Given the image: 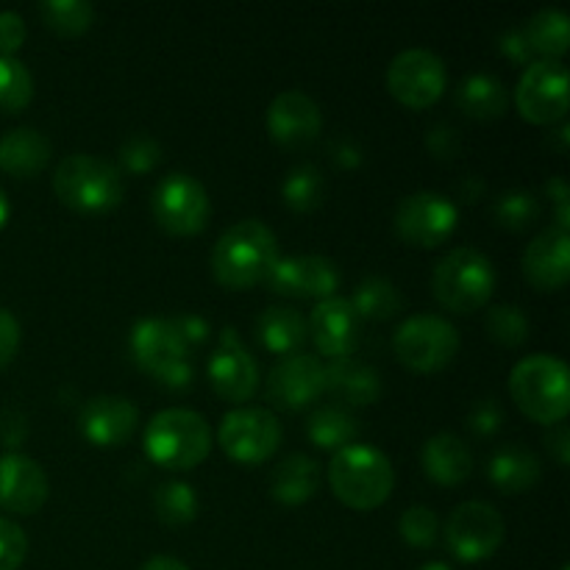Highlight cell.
Returning a JSON list of instances; mask_svg holds the SVG:
<instances>
[{"instance_id": "603a6c76", "label": "cell", "mask_w": 570, "mask_h": 570, "mask_svg": "<svg viewBox=\"0 0 570 570\" xmlns=\"http://www.w3.org/2000/svg\"><path fill=\"white\" fill-rule=\"evenodd\" d=\"M326 393L343 401V406H367L376 404L382 395V376L367 362L343 356V360L326 362Z\"/></svg>"}, {"instance_id": "bcb514c9", "label": "cell", "mask_w": 570, "mask_h": 570, "mask_svg": "<svg viewBox=\"0 0 570 570\" xmlns=\"http://www.w3.org/2000/svg\"><path fill=\"white\" fill-rule=\"evenodd\" d=\"M429 150H432L438 159H451V156L460 150V137H456V131L451 126H434L432 131H429V139H426Z\"/></svg>"}, {"instance_id": "f907efd6", "label": "cell", "mask_w": 570, "mask_h": 570, "mask_svg": "<svg viewBox=\"0 0 570 570\" xmlns=\"http://www.w3.org/2000/svg\"><path fill=\"white\" fill-rule=\"evenodd\" d=\"M334 159H337L340 167H356L360 165V150L348 142V139H337L334 142Z\"/></svg>"}, {"instance_id": "836d02e7", "label": "cell", "mask_w": 570, "mask_h": 570, "mask_svg": "<svg viewBox=\"0 0 570 570\" xmlns=\"http://www.w3.org/2000/svg\"><path fill=\"white\" fill-rule=\"evenodd\" d=\"M37 11L45 26L59 37H81L95 20V9L87 0H45Z\"/></svg>"}, {"instance_id": "db71d44e", "label": "cell", "mask_w": 570, "mask_h": 570, "mask_svg": "<svg viewBox=\"0 0 570 570\" xmlns=\"http://www.w3.org/2000/svg\"><path fill=\"white\" fill-rule=\"evenodd\" d=\"M9 215H11V206H9V198H6V193L0 189V228L9 223Z\"/></svg>"}, {"instance_id": "816d5d0a", "label": "cell", "mask_w": 570, "mask_h": 570, "mask_svg": "<svg viewBox=\"0 0 570 570\" xmlns=\"http://www.w3.org/2000/svg\"><path fill=\"white\" fill-rule=\"evenodd\" d=\"M139 570H189L184 566L181 560H176V557H167V554H159V557H150L148 562H145Z\"/></svg>"}, {"instance_id": "ba28073f", "label": "cell", "mask_w": 570, "mask_h": 570, "mask_svg": "<svg viewBox=\"0 0 570 570\" xmlns=\"http://www.w3.org/2000/svg\"><path fill=\"white\" fill-rule=\"evenodd\" d=\"M217 443L228 460L239 465H259L282 445V423L265 406H237L223 417Z\"/></svg>"}, {"instance_id": "484cf974", "label": "cell", "mask_w": 570, "mask_h": 570, "mask_svg": "<svg viewBox=\"0 0 570 570\" xmlns=\"http://www.w3.org/2000/svg\"><path fill=\"white\" fill-rule=\"evenodd\" d=\"M540 473H543V465H540L538 454L529 451L527 445L521 443H510L501 445L488 462V476L501 493L515 495V493H527L538 484Z\"/></svg>"}, {"instance_id": "b9f144b4", "label": "cell", "mask_w": 570, "mask_h": 570, "mask_svg": "<svg viewBox=\"0 0 570 570\" xmlns=\"http://www.w3.org/2000/svg\"><path fill=\"white\" fill-rule=\"evenodd\" d=\"M504 410H501V404L495 399H479L476 404H473L471 415H468V429H471L476 438H490V434H495L501 429V423H504Z\"/></svg>"}, {"instance_id": "5bb4252c", "label": "cell", "mask_w": 570, "mask_h": 570, "mask_svg": "<svg viewBox=\"0 0 570 570\" xmlns=\"http://www.w3.org/2000/svg\"><path fill=\"white\" fill-rule=\"evenodd\" d=\"M323 393H326V365L306 351L278 360L267 376V399L278 410H304Z\"/></svg>"}, {"instance_id": "44dd1931", "label": "cell", "mask_w": 570, "mask_h": 570, "mask_svg": "<svg viewBox=\"0 0 570 570\" xmlns=\"http://www.w3.org/2000/svg\"><path fill=\"white\" fill-rule=\"evenodd\" d=\"M128 345H131L134 362L156 379H161L170 367L187 360L189 351L176 334V328H173L170 317H145V321H139L131 328Z\"/></svg>"}, {"instance_id": "ab89813d", "label": "cell", "mask_w": 570, "mask_h": 570, "mask_svg": "<svg viewBox=\"0 0 570 570\" xmlns=\"http://www.w3.org/2000/svg\"><path fill=\"white\" fill-rule=\"evenodd\" d=\"M161 159V148L150 134H131L120 145V165L131 173H150Z\"/></svg>"}, {"instance_id": "74e56055", "label": "cell", "mask_w": 570, "mask_h": 570, "mask_svg": "<svg viewBox=\"0 0 570 570\" xmlns=\"http://www.w3.org/2000/svg\"><path fill=\"white\" fill-rule=\"evenodd\" d=\"M484 326H488V334L493 343L507 345V348H515V345H523L529 337V323L527 312L521 306H512V304H501L493 306L484 317Z\"/></svg>"}, {"instance_id": "4dcf8cb0", "label": "cell", "mask_w": 570, "mask_h": 570, "mask_svg": "<svg viewBox=\"0 0 570 570\" xmlns=\"http://www.w3.org/2000/svg\"><path fill=\"white\" fill-rule=\"evenodd\" d=\"M532 56L546 61H560L570 48V22L562 9H540L532 20L523 26Z\"/></svg>"}, {"instance_id": "277c9868", "label": "cell", "mask_w": 570, "mask_h": 570, "mask_svg": "<svg viewBox=\"0 0 570 570\" xmlns=\"http://www.w3.org/2000/svg\"><path fill=\"white\" fill-rule=\"evenodd\" d=\"M53 193L70 209L83 215H104L120 206L126 195L122 170L92 154H70L53 173Z\"/></svg>"}, {"instance_id": "d6a6232c", "label": "cell", "mask_w": 570, "mask_h": 570, "mask_svg": "<svg viewBox=\"0 0 570 570\" xmlns=\"http://www.w3.org/2000/svg\"><path fill=\"white\" fill-rule=\"evenodd\" d=\"M154 510L167 527H187L198 518V493L187 482H165L156 488Z\"/></svg>"}, {"instance_id": "60d3db41", "label": "cell", "mask_w": 570, "mask_h": 570, "mask_svg": "<svg viewBox=\"0 0 570 570\" xmlns=\"http://www.w3.org/2000/svg\"><path fill=\"white\" fill-rule=\"evenodd\" d=\"M28 554V538L14 521L0 518V570H17Z\"/></svg>"}, {"instance_id": "8d00e7d4", "label": "cell", "mask_w": 570, "mask_h": 570, "mask_svg": "<svg viewBox=\"0 0 570 570\" xmlns=\"http://www.w3.org/2000/svg\"><path fill=\"white\" fill-rule=\"evenodd\" d=\"M493 217L510 232H527L540 220V200L527 189H510L493 204Z\"/></svg>"}, {"instance_id": "e575fe53", "label": "cell", "mask_w": 570, "mask_h": 570, "mask_svg": "<svg viewBox=\"0 0 570 570\" xmlns=\"http://www.w3.org/2000/svg\"><path fill=\"white\" fill-rule=\"evenodd\" d=\"M282 198L293 212L317 209L326 198V178L315 165L293 167L282 184Z\"/></svg>"}, {"instance_id": "6da1fadb", "label": "cell", "mask_w": 570, "mask_h": 570, "mask_svg": "<svg viewBox=\"0 0 570 570\" xmlns=\"http://www.w3.org/2000/svg\"><path fill=\"white\" fill-rule=\"evenodd\" d=\"M278 262V239L262 220H239L220 234L212 250V273L226 289H248L265 282Z\"/></svg>"}, {"instance_id": "7402d4cb", "label": "cell", "mask_w": 570, "mask_h": 570, "mask_svg": "<svg viewBox=\"0 0 570 570\" xmlns=\"http://www.w3.org/2000/svg\"><path fill=\"white\" fill-rule=\"evenodd\" d=\"M523 273L529 284L543 293L566 287L570 278V234L549 226L527 245L523 254Z\"/></svg>"}, {"instance_id": "c3c4849f", "label": "cell", "mask_w": 570, "mask_h": 570, "mask_svg": "<svg viewBox=\"0 0 570 570\" xmlns=\"http://www.w3.org/2000/svg\"><path fill=\"white\" fill-rule=\"evenodd\" d=\"M501 53L510 56L512 61H521V65H532V50H529L527 37H523V28H510V31L501 37Z\"/></svg>"}, {"instance_id": "f35d334b", "label": "cell", "mask_w": 570, "mask_h": 570, "mask_svg": "<svg viewBox=\"0 0 570 570\" xmlns=\"http://www.w3.org/2000/svg\"><path fill=\"white\" fill-rule=\"evenodd\" d=\"M399 532L401 538H404V543L412 546V549H432V546L438 543L440 521L429 507L417 504L410 507V510L401 515Z\"/></svg>"}, {"instance_id": "7dc6e473", "label": "cell", "mask_w": 570, "mask_h": 570, "mask_svg": "<svg viewBox=\"0 0 570 570\" xmlns=\"http://www.w3.org/2000/svg\"><path fill=\"white\" fill-rule=\"evenodd\" d=\"M26 417H22V412L17 410H6L3 415H0V440H3V445H9V449H17V445L26 440Z\"/></svg>"}, {"instance_id": "e0dca14e", "label": "cell", "mask_w": 570, "mask_h": 570, "mask_svg": "<svg viewBox=\"0 0 570 570\" xmlns=\"http://www.w3.org/2000/svg\"><path fill=\"white\" fill-rule=\"evenodd\" d=\"M321 106L301 89H287V92L276 95L273 104L267 106V131H271L273 142L284 145V148H304V145L315 142L321 137Z\"/></svg>"}, {"instance_id": "7bdbcfd3", "label": "cell", "mask_w": 570, "mask_h": 570, "mask_svg": "<svg viewBox=\"0 0 570 570\" xmlns=\"http://www.w3.org/2000/svg\"><path fill=\"white\" fill-rule=\"evenodd\" d=\"M26 42V22L17 11H0V56H14Z\"/></svg>"}, {"instance_id": "d590c367", "label": "cell", "mask_w": 570, "mask_h": 570, "mask_svg": "<svg viewBox=\"0 0 570 570\" xmlns=\"http://www.w3.org/2000/svg\"><path fill=\"white\" fill-rule=\"evenodd\" d=\"M33 98L31 70L14 56H0V111H22Z\"/></svg>"}, {"instance_id": "8992f818", "label": "cell", "mask_w": 570, "mask_h": 570, "mask_svg": "<svg viewBox=\"0 0 570 570\" xmlns=\"http://www.w3.org/2000/svg\"><path fill=\"white\" fill-rule=\"evenodd\" d=\"M434 298L456 315H473L490 301L495 289V271L488 254L462 245L438 262L432 276Z\"/></svg>"}, {"instance_id": "3957f363", "label": "cell", "mask_w": 570, "mask_h": 570, "mask_svg": "<svg viewBox=\"0 0 570 570\" xmlns=\"http://www.w3.org/2000/svg\"><path fill=\"white\" fill-rule=\"evenodd\" d=\"M510 395L518 410L534 423L554 426L570 410L568 365L554 354H532L510 373Z\"/></svg>"}, {"instance_id": "7c38bea8", "label": "cell", "mask_w": 570, "mask_h": 570, "mask_svg": "<svg viewBox=\"0 0 570 570\" xmlns=\"http://www.w3.org/2000/svg\"><path fill=\"white\" fill-rule=\"evenodd\" d=\"M515 106L523 120L554 126L568 115V70L562 61L538 59L523 70L515 89Z\"/></svg>"}, {"instance_id": "9a60e30c", "label": "cell", "mask_w": 570, "mask_h": 570, "mask_svg": "<svg viewBox=\"0 0 570 570\" xmlns=\"http://www.w3.org/2000/svg\"><path fill=\"white\" fill-rule=\"evenodd\" d=\"M267 287L284 298H334L340 287V271L332 259L317 254L282 256L265 278Z\"/></svg>"}, {"instance_id": "681fc988", "label": "cell", "mask_w": 570, "mask_h": 570, "mask_svg": "<svg viewBox=\"0 0 570 570\" xmlns=\"http://www.w3.org/2000/svg\"><path fill=\"white\" fill-rule=\"evenodd\" d=\"M546 445H549V451L554 454V460L560 462V465H568V462H570V432H568L566 421L549 426V434H546Z\"/></svg>"}, {"instance_id": "f6af8a7d", "label": "cell", "mask_w": 570, "mask_h": 570, "mask_svg": "<svg viewBox=\"0 0 570 570\" xmlns=\"http://www.w3.org/2000/svg\"><path fill=\"white\" fill-rule=\"evenodd\" d=\"M170 323L187 348L189 345H200L206 337H209V323H206L200 315H173Z\"/></svg>"}, {"instance_id": "ac0fdd59", "label": "cell", "mask_w": 570, "mask_h": 570, "mask_svg": "<svg viewBox=\"0 0 570 570\" xmlns=\"http://www.w3.org/2000/svg\"><path fill=\"white\" fill-rule=\"evenodd\" d=\"M309 337L315 340L317 351L328 360H343V356H354L356 345L362 340V321L354 312L348 298H326L317 301L312 309L309 321Z\"/></svg>"}, {"instance_id": "11a10c76", "label": "cell", "mask_w": 570, "mask_h": 570, "mask_svg": "<svg viewBox=\"0 0 570 570\" xmlns=\"http://www.w3.org/2000/svg\"><path fill=\"white\" fill-rule=\"evenodd\" d=\"M421 570H454V568L445 566V562H426Z\"/></svg>"}, {"instance_id": "1f68e13d", "label": "cell", "mask_w": 570, "mask_h": 570, "mask_svg": "<svg viewBox=\"0 0 570 570\" xmlns=\"http://www.w3.org/2000/svg\"><path fill=\"white\" fill-rule=\"evenodd\" d=\"M348 301L356 315H360V321H390V317L404 309V298H401L399 287L382 276H371L356 284L354 295Z\"/></svg>"}, {"instance_id": "52a82bcc", "label": "cell", "mask_w": 570, "mask_h": 570, "mask_svg": "<svg viewBox=\"0 0 570 570\" xmlns=\"http://www.w3.org/2000/svg\"><path fill=\"white\" fill-rule=\"evenodd\" d=\"M395 356L415 373H438L460 351V332L440 315H412L395 328Z\"/></svg>"}, {"instance_id": "d6986e66", "label": "cell", "mask_w": 570, "mask_h": 570, "mask_svg": "<svg viewBox=\"0 0 570 570\" xmlns=\"http://www.w3.org/2000/svg\"><path fill=\"white\" fill-rule=\"evenodd\" d=\"M139 410L122 395H95L81 406L78 432L98 449H117L137 432Z\"/></svg>"}, {"instance_id": "ee69618b", "label": "cell", "mask_w": 570, "mask_h": 570, "mask_svg": "<svg viewBox=\"0 0 570 570\" xmlns=\"http://www.w3.org/2000/svg\"><path fill=\"white\" fill-rule=\"evenodd\" d=\"M20 348V321L0 306V367L9 365Z\"/></svg>"}, {"instance_id": "f5cc1de1", "label": "cell", "mask_w": 570, "mask_h": 570, "mask_svg": "<svg viewBox=\"0 0 570 570\" xmlns=\"http://www.w3.org/2000/svg\"><path fill=\"white\" fill-rule=\"evenodd\" d=\"M460 193H462V198H465V200L482 198V195H484V181H482V178H476V176H468L465 181H462Z\"/></svg>"}, {"instance_id": "4316f807", "label": "cell", "mask_w": 570, "mask_h": 570, "mask_svg": "<svg viewBox=\"0 0 570 570\" xmlns=\"http://www.w3.org/2000/svg\"><path fill=\"white\" fill-rule=\"evenodd\" d=\"M321 488V465L306 454H289L273 468L271 495L284 507H298L309 501Z\"/></svg>"}, {"instance_id": "cb8c5ba5", "label": "cell", "mask_w": 570, "mask_h": 570, "mask_svg": "<svg viewBox=\"0 0 570 570\" xmlns=\"http://www.w3.org/2000/svg\"><path fill=\"white\" fill-rule=\"evenodd\" d=\"M421 465L432 482L443 488H456L473 473V454L456 434L440 432L423 443Z\"/></svg>"}, {"instance_id": "30bf717a", "label": "cell", "mask_w": 570, "mask_h": 570, "mask_svg": "<svg viewBox=\"0 0 570 570\" xmlns=\"http://www.w3.org/2000/svg\"><path fill=\"white\" fill-rule=\"evenodd\" d=\"M507 523L501 512L488 501H465L454 507L445 521V543L460 562L490 560L501 549Z\"/></svg>"}, {"instance_id": "9f6ffc18", "label": "cell", "mask_w": 570, "mask_h": 570, "mask_svg": "<svg viewBox=\"0 0 570 570\" xmlns=\"http://www.w3.org/2000/svg\"><path fill=\"white\" fill-rule=\"evenodd\" d=\"M562 570H568V568H562Z\"/></svg>"}, {"instance_id": "4fadbf2b", "label": "cell", "mask_w": 570, "mask_h": 570, "mask_svg": "<svg viewBox=\"0 0 570 570\" xmlns=\"http://www.w3.org/2000/svg\"><path fill=\"white\" fill-rule=\"evenodd\" d=\"M460 220V209L440 193H412L395 206L393 226L404 243L415 248H438L451 237Z\"/></svg>"}, {"instance_id": "5b68a950", "label": "cell", "mask_w": 570, "mask_h": 570, "mask_svg": "<svg viewBox=\"0 0 570 570\" xmlns=\"http://www.w3.org/2000/svg\"><path fill=\"white\" fill-rule=\"evenodd\" d=\"M212 429L204 415L193 410H161L145 429V454L165 471H193L209 456Z\"/></svg>"}, {"instance_id": "83f0119b", "label": "cell", "mask_w": 570, "mask_h": 570, "mask_svg": "<svg viewBox=\"0 0 570 570\" xmlns=\"http://www.w3.org/2000/svg\"><path fill=\"white\" fill-rule=\"evenodd\" d=\"M256 337L265 345L271 354H298L304 348L306 337H309V328L301 312L289 309V306H271L259 315L256 321Z\"/></svg>"}, {"instance_id": "7a4b0ae2", "label": "cell", "mask_w": 570, "mask_h": 570, "mask_svg": "<svg viewBox=\"0 0 570 570\" xmlns=\"http://www.w3.org/2000/svg\"><path fill=\"white\" fill-rule=\"evenodd\" d=\"M328 484H332L334 495L351 510H376L393 493V462L376 445H345L328 462Z\"/></svg>"}, {"instance_id": "8fae6325", "label": "cell", "mask_w": 570, "mask_h": 570, "mask_svg": "<svg viewBox=\"0 0 570 570\" xmlns=\"http://www.w3.org/2000/svg\"><path fill=\"white\" fill-rule=\"evenodd\" d=\"M445 65L434 50L406 48L390 61L387 89L399 104L410 109H429L445 92Z\"/></svg>"}, {"instance_id": "2e32d148", "label": "cell", "mask_w": 570, "mask_h": 570, "mask_svg": "<svg viewBox=\"0 0 570 570\" xmlns=\"http://www.w3.org/2000/svg\"><path fill=\"white\" fill-rule=\"evenodd\" d=\"M209 382L212 390L232 404L250 401L259 387V365L234 328H223L217 340V351L209 360Z\"/></svg>"}, {"instance_id": "d4e9b609", "label": "cell", "mask_w": 570, "mask_h": 570, "mask_svg": "<svg viewBox=\"0 0 570 570\" xmlns=\"http://www.w3.org/2000/svg\"><path fill=\"white\" fill-rule=\"evenodd\" d=\"M50 161V142L37 128H11L0 137V170L14 178H31Z\"/></svg>"}, {"instance_id": "9c48e42d", "label": "cell", "mask_w": 570, "mask_h": 570, "mask_svg": "<svg viewBox=\"0 0 570 570\" xmlns=\"http://www.w3.org/2000/svg\"><path fill=\"white\" fill-rule=\"evenodd\" d=\"M150 212L161 232L173 237H193L209 223V195L198 178L187 173H170L156 184L150 195Z\"/></svg>"}, {"instance_id": "f1b7e54d", "label": "cell", "mask_w": 570, "mask_h": 570, "mask_svg": "<svg viewBox=\"0 0 570 570\" xmlns=\"http://www.w3.org/2000/svg\"><path fill=\"white\" fill-rule=\"evenodd\" d=\"M306 434L317 449L337 454L345 445H354L356 434H360V421L348 406L323 404L306 421Z\"/></svg>"}, {"instance_id": "ffe728a7", "label": "cell", "mask_w": 570, "mask_h": 570, "mask_svg": "<svg viewBox=\"0 0 570 570\" xmlns=\"http://www.w3.org/2000/svg\"><path fill=\"white\" fill-rule=\"evenodd\" d=\"M48 501V476L31 456L9 454L0 456V510L14 515H33Z\"/></svg>"}, {"instance_id": "f546056e", "label": "cell", "mask_w": 570, "mask_h": 570, "mask_svg": "<svg viewBox=\"0 0 570 570\" xmlns=\"http://www.w3.org/2000/svg\"><path fill=\"white\" fill-rule=\"evenodd\" d=\"M507 89L490 72H471L456 89V106L473 120H495L507 111Z\"/></svg>"}]
</instances>
